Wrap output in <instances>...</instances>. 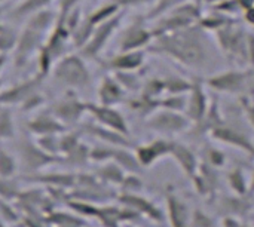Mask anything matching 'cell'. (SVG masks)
I'll return each instance as SVG.
<instances>
[{
  "instance_id": "6da1fadb",
  "label": "cell",
  "mask_w": 254,
  "mask_h": 227,
  "mask_svg": "<svg viewBox=\"0 0 254 227\" xmlns=\"http://www.w3.org/2000/svg\"><path fill=\"white\" fill-rule=\"evenodd\" d=\"M159 49L189 67H202L208 57L201 37L189 31L165 37L159 42Z\"/></svg>"
},
{
  "instance_id": "7a4b0ae2",
  "label": "cell",
  "mask_w": 254,
  "mask_h": 227,
  "mask_svg": "<svg viewBox=\"0 0 254 227\" xmlns=\"http://www.w3.org/2000/svg\"><path fill=\"white\" fill-rule=\"evenodd\" d=\"M18 150V164L19 168L25 170L27 175L43 172V170L54 162H60L58 158H54L48 155L40 146L36 143V140H21L16 146Z\"/></svg>"
},
{
  "instance_id": "3957f363",
  "label": "cell",
  "mask_w": 254,
  "mask_h": 227,
  "mask_svg": "<svg viewBox=\"0 0 254 227\" xmlns=\"http://www.w3.org/2000/svg\"><path fill=\"white\" fill-rule=\"evenodd\" d=\"M54 77L63 83L64 86L77 89L85 88L91 82V74L83 64V61L77 57L63 58L54 68Z\"/></svg>"
},
{
  "instance_id": "277c9868",
  "label": "cell",
  "mask_w": 254,
  "mask_h": 227,
  "mask_svg": "<svg viewBox=\"0 0 254 227\" xmlns=\"http://www.w3.org/2000/svg\"><path fill=\"white\" fill-rule=\"evenodd\" d=\"M146 123L152 131L170 135V134H179L185 131L189 126L190 120L188 119V116H183L182 113L164 109L161 112L152 113Z\"/></svg>"
},
{
  "instance_id": "5b68a950",
  "label": "cell",
  "mask_w": 254,
  "mask_h": 227,
  "mask_svg": "<svg viewBox=\"0 0 254 227\" xmlns=\"http://www.w3.org/2000/svg\"><path fill=\"white\" fill-rule=\"evenodd\" d=\"M118 204L134 211L138 217H146L155 223H161L164 222L165 216L161 211V208L153 204L150 199L144 198L141 193H135V195H129V193H118L116 198Z\"/></svg>"
},
{
  "instance_id": "8992f818",
  "label": "cell",
  "mask_w": 254,
  "mask_h": 227,
  "mask_svg": "<svg viewBox=\"0 0 254 227\" xmlns=\"http://www.w3.org/2000/svg\"><path fill=\"white\" fill-rule=\"evenodd\" d=\"M88 112V104L79 101L76 97L67 95L54 103L51 107V113L65 126H74L80 122L83 113Z\"/></svg>"
},
{
  "instance_id": "52a82bcc",
  "label": "cell",
  "mask_w": 254,
  "mask_h": 227,
  "mask_svg": "<svg viewBox=\"0 0 254 227\" xmlns=\"http://www.w3.org/2000/svg\"><path fill=\"white\" fill-rule=\"evenodd\" d=\"M88 113L94 117L97 125L129 137L128 122L122 116V113H119L115 107H107L101 104H88Z\"/></svg>"
},
{
  "instance_id": "ba28073f",
  "label": "cell",
  "mask_w": 254,
  "mask_h": 227,
  "mask_svg": "<svg viewBox=\"0 0 254 227\" xmlns=\"http://www.w3.org/2000/svg\"><path fill=\"white\" fill-rule=\"evenodd\" d=\"M25 183L40 186L45 189L70 192L76 184V174L71 172H39L24 177Z\"/></svg>"
},
{
  "instance_id": "9c48e42d",
  "label": "cell",
  "mask_w": 254,
  "mask_h": 227,
  "mask_svg": "<svg viewBox=\"0 0 254 227\" xmlns=\"http://www.w3.org/2000/svg\"><path fill=\"white\" fill-rule=\"evenodd\" d=\"M170 149H171V141L165 138H158L153 140L147 144H140L134 147L135 158L140 164L141 168H149L155 165L159 159L170 156Z\"/></svg>"
},
{
  "instance_id": "30bf717a",
  "label": "cell",
  "mask_w": 254,
  "mask_h": 227,
  "mask_svg": "<svg viewBox=\"0 0 254 227\" xmlns=\"http://www.w3.org/2000/svg\"><path fill=\"white\" fill-rule=\"evenodd\" d=\"M80 132L83 135H89L94 137L100 141V144H106V146H112V147H127V149H134L135 146L131 143L128 135L119 134L116 131L103 128L97 123H85L82 125Z\"/></svg>"
},
{
  "instance_id": "8fae6325",
  "label": "cell",
  "mask_w": 254,
  "mask_h": 227,
  "mask_svg": "<svg viewBox=\"0 0 254 227\" xmlns=\"http://www.w3.org/2000/svg\"><path fill=\"white\" fill-rule=\"evenodd\" d=\"M27 129L34 138L39 137H46V135H55V134H63L67 131V128L49 112L46 113H37L27 122Z\"/></svg>"
},
{
  "instance_id": "7c38bea8",
  "label": "cell",
  "mask_w": 254,
  "mask_h": 227,
  "mask_svg": "<svg viewBox=\"0 0 254 227\" xmlns=\"http://www.w3.org/2000/svg\"><path fill=\"white\" fill-rule=\"evenodd\" d=\"M167 202V216L171 227H189L192 214L189 213V207L186 202L182 201V198L170 190L165 195Z\"/></svg>"
},
{
  "instance_id": "4fadbf2b",
  "label": "cell",
  "mask_w": 254,
  "mask_h": 227,
  "mask_svg": "<svg viewBox=\"0 0 254 227\" xmlns=\"http://www.w3.org/2000/svg\"><path fill=\"white\" fill-rule=\"evenodd\" d=\"M170 156L177 162V165L182 168V171L189 177L193 178L198 172L199 164L195 156V153L185 144H180L177 141H171Z\"/></svg>"
},
{
  "instance_id": "5bb4252c",
  "label": "cell",
  "mask_w": 254,
  "mask_h": 227,
  "mask_svg": "<svg viewBox=\"0 0 254 227\" xmlns=\"http://www.w3.org/2000/svg\"><path fill=\"white\" fill-rule=\"evenodd\" d=\"M211 135L214 138H217L222 143H226L229 146L238 147L247 153H250L254 156V144L252 140H249V137H246L243 132L237 131L235 128H229V126H217L216 129L211 131Z\"/></svg>"
},
{
  "instance_id": "9a60e30c",
  "label": "cell",
  "mask_w": 254,
  "mask_h": 227,
  "mask_svg": "<svg viewBox=\"0 0 254 227\" xmlns=\"http://www.w3.org/2000/svg\"><path fill=\"white\" fill-rule=\"evenodd\" d=\"M37 83H39V79H31V80L16 85L7 91L0 92V106L6 107L10 104H19V103L24 104L33 94H36Z\"/></svg>"
},
{
  "instance_id": "2e32d148",
  "label": "cell",
  "mask_w": 254,
  "mask_h": 227,
  "mask_svg": "<svg viewBox=\"0 0 254 227\" xmlns=\"http://www.w3.org/2000/svg\"><path fill=\"white\" fill-rule=\"evenodd\" d=\"M124 97H125V91L118 83L116 79L106 77L101 82V85L98 88V98H100V104L101 106L115 107L116 104L124 101Z\"/></svg>"
},
{
  "instance_id": "e0dca14e",
  "label": "cell",
  "mask_w": 254,
  "mask_h": 227,
  "mask_svg": "<svg viewBox=\"0 0 254 227\" xmlns=\"http://www.w3.org/2000/svg\"><path fill=\"white\" fill-rule=\"evenodd\" d=\"M103 184L112 187V189H119V186L122 184L124 178H125V172L115 164V162H106V164H100L95 167L94 172H92Z\"/></svg>"
},
{
  "instance_id": "ac0fdd59",
  "label": "cell",
  "mask_w": 254,
  "mask_h": 227,
  "mask_svg": "<svg viewBox=\"0 0 254 227\" xmlns=\"http://www.w3.org/2000/svg\"><path fill=\"white\" fill-rule=\"evenodd\" d=\"M190 89H192V97L188 101L186 116L192 122H202L207 114V97L199 85L198 86L195 85Z\"/></svg>"
},
{
  "instance_id": "d6986e66",
  "label": "cell",
  "mask_w": 254,
  "mask_h": 227,
  "mask_svg": "<svg viewBox=\"0 0 254 227\" xmlns=\"http://www.w3.org/2000/svg\"><path fill=\"white\" fill-rule=\"evenodd\" d=\"M51 227H85L86 220L70 210H52L46 216Z\"/></svg>"
},
{
  "instance_id": "ffe728a7",
  "label": "cell",
  "mask_w": 254,
  "mask_h": 227,
  "mask_svg": "<svg viewBox=\"0 0 254 227\" xmlns=\"http://www.w3.org/2000/svg\"><path fill=\"white\" fill-rule=\"evenodd\" d=\"M247 74L246 73H240V71H231V73H225L220 76H216L213 79L208 80V83L219 89V91H228V92H237L246 82Z\"/></svg>"
},
{
  "instance_id": "44dd1931",
  "label": "cell",
  "mask_w": 254,
  "mask_h": 227,
  "mask_svg": "<svg viewBox=\"0 0 254 227\" xmlns=\"http://www.w3.org/2000/svg\"><path fill=\"white\" fill-rule=\"evenodd\" d=\"M112 162H115L125 174H140V171L143 170L135 158L134 149H127V147H118L115 150L113 159Z\"/></svg>"
},
{
  "instance_id": "7402d4cb",
  "label": "cell",
  "mask_w": 254,
  "mask_h": 227,
  "mask_svg": "<svg viewBox=\"0 0 254 227\" xmlns=\"http://www.w3.org/2000/svg\"><path fill=\"white\" fill-rule=\"evenodd\" d=\"M143 62V54L141 52H127L124 55H118L110 65L118 71H132L138 68Z\"/></svg>"
},
{
  "instance_id": "603a6c76",
  "label": "cell",
  "mask_w": 254,
  "mask_h": 227,
  "mask_svg": "<svg viewBox=\"0 0 254 227\" xmlns=\"http://www.w3.org/2000/svg\"><path fill=\"white\" fill-rule=\"evenodd\" d=\"M0 219L7 227L16 226V225L21 226V222H22V216L18 207L15 205V202H9L3 199H0Z\"/></svg>"
},
{
  "instance_id": "cb8c5ba5",
  "label": "cell",
  "mask_w": 254,
  "mask_h": 227,
  "mask_svg": "<svg viewBox=\"0 0 254 227\" xmlns=\"http://www.w3.org/2000/svg\"><path fill=\"white\" fill-rule=\"evenodd\" d=\"M19 171L18 159L10 155L9 152L3 150L0 152V177L1 178H16V174Z\"/></svg>"
},
{
  "instance_id": "d4e9b609",
  "label": "cell",
  "mask_w": 254,
  "mask_h": 227,
  "mask_svg": "<svg viewBox=\"0 0 254 227\" xmlns=\"http://www.w3.org/2000/svg\"><path fill=\"white\" fill-rule=\"evenodd\" d=\"M21 192H22V189L16 178H1L0 177V199L15 202Z\"/></svg>"
},
{
  "instance_id": "484cf974",
  "label": "cell",
  "mask_w": 254,
  "mask_h": 227,
  "mask_svg": "<svg viewBox=\"0 0 254 227\" xmlns=\"http://www.w3.org/2000/svg\"><path fill=\"white\" fill-rule=\"evenodd\" d=\"M15 137V123L12 113L7 107L0 106V141H6Z\"/></svg>"
},
{
  "instance_id": "4316f807",
  "label": "cell",
  "mask_w": 254,
  "mask_h": 227,
  "mask_svg": "<svg viewBox=\"0 0 254 227\" xmlns=\"http://www.w3.org/2000/svg\"><path fill=\"white\" fill-rule=\"evenodd\" d=\"M89 146L85 143H80L77 147H74L68 155H65L61 161L67 162L73 167H80L85 165L86 162H89Z\"/></svg>"
},
{
  "instance_id": "83f0119b",
  "label": "cell",
  "mask_w": 254,
  "mask_h": 227,
  "mask_svg": "<svg viewBox=\"0 0 254 227\" xmlns=\"http://www.w3.org/2000/svg\"><path fill=\"white\" fill-rule=\"evenodd\" d=\"M118 147L106 146V144H97L89 149V162H95L97 165L110 162L113 159L115 150Z\"/></svg>"
},
{
  "instance_id": "f1b7e54d",
  "label": "cell",
  "mask_w": 254,
  "mask_h": 227,
  "mask_svg": "<svg viewBox=\"0 0 254 227\" xmlns=\"http://www.w3.org/2000/svg\"><path fill=\"white\" fill-rule=\"evenodd\" d=\"M60 135L61 134H55V135H46V137H39L34 138L36 143L40 146V149H43L48 155L58 158L61 161V152H60Z\"/></svg>"
},
{
  "instance_id": "f546056e",
  "label": "cell",
  "mask_w": 254,
  "mask_h": 227,
  "mask_svg": "<svg viewBox=\"0 0 254 227\" xmlns=\"http://www.w3.org/2000/svg\"><path fill=\"white\" fill-rule=\"evenodd\" d=\"M143 186H144V183L141 181V178L137 174H127L122 184L119 186V193L135 195L143 190Z\"/></svg>"
},
{
  "instance_id": "4dcf8cb0",
  "label": "cell",
  "mask_w": 254,
  "mask_h": 227,
  "mask_svg": "<svg viewBox=\"0 0 254 227\" xmlns=\"http://www.w3.org/2000/svg\"><path fill=\"white\" fill-rule=\"evenodd\" d=\"M228 180H229V184H231V187L234 189V192L237 195H244L247 192V184H246V180H244V172L240 168L231 171Z\"/></svg>"
},
{
  "instance_id": "1f68e13d",
  "label": "cell",
  "mask_w": 254,
  "mask_h": 227,
  "mask_svg": "<svg viewBox=\"0 0 254 227\" xmlns=\"http://www.w3.org/2000/svg\"><path fill=\"white\" fill-rule=\"evenodd\" d=\"M192 86L189 83H186L183 79H177V77H173V79H168L164 82V89L170 91V94L173 95H180L182 92L185 91H189Z\"/></svg>"
},
{
  "instance_id": "d6a6232c",
  "label": "cell",
  "mask_w": 254,
  "mask_h": 227,
  "mask_svg": "<svg viewBox=\"0 0 254 227\" xmlns=\"http://www.w3.org/2000/svg\"><path fill=\"white\" fill-rule=\"evenodd\" d=\"M189 227H217L213 219L205 216L201 210H196V213L192 214L190 217V225Z\"/></svg>"
},
{
  "instance_id": "836d02e7",
  "label": "cell",
  "mask_w": 254,
  "mask_h": 227,
  "mask_svg": "<svg viewBox=\"0 0 254 227\" xmlns=\"http://www.w3.org/2000/svg\"><path fill=\"white\" fill-rule=\"evenodd\" d=\"M207 156H208V165H210V167H213V168H220V167H223V164H225V156H223V153H220L219 150L210 149V152L207 153Z\"/></svg>"
},
{
  "instance_id": "e575fe53",
  "label": "cell",
  "mask_w": 254,
  "mask_h": 227,
  "mask_svg": "<svg viewBox=\"0 0 254 227\" xmlns=\"http://www.w3.org/2000/svg\"><path fill=\"white\" fill-rule=\"evenodd\" d=\"M225 227H249V226H244L243 223H240V222H237L235 219H232V217H228V219H225Z\"/></svg>"
},
{
  "instance_id": "d590c367",
  "label": "cell",
  "mask_w": 254,
  "mask_h": 227,
  "mask_svg": "<svg viewBox=\"0 0 254 227\" xmlns=\"http://www.w3.org/2000/svg\"><path fill=\"white\" fill-rule=\"evenodd\" d=\"M247 19H249V22L254 24V7H250L247 10Z\"/></svg>"
},
{
  "instance_id": "8d00e7d4",
  "label": "cell",
  "mask_w": 254,
  "mask_h": 227,
  "mask_svg": "<svg viewBox=\"0 0 254 227\" xmlns=\"http://www.w3.org/2000/svg\"><path fill=\"white\" fill-rule=\"evenodd\" d=\"M0 227H7L4 223H3V220H1V219H0Z\"/></svg>"
},
{
  "instance_id": "74e56055",
  "label": "cell",
  "mask_w": 254,
  "mask_h": 227,
  "mask_svg": "<svg viewBox=\"0 0 254 227\" xmlns=\"http://www.w3.org/2000/svg\"><path fill=\"white\" fill-rule=\"evenodd\" d=\"M252 190H254V178H253V183H252Z\"/></svg>"
},
{
  "instance_id": "f35d334b",
  "label": "cell",
  "mask_w": 254,
  "mask_h": 227,
  "mask_svg": "<svg viewBox=\"0 0 254 227\" xmlns=\"http://www.w3.org/2000/svg\"><path fill=\"white\" fill-rule=\"evenodd\" d=\"M124 227H135V226H132V225H127V226H124Z\"/></svg>"
},
{
  "instance_id": "ab89813d",
  "label": "cell",
  "mask_w": 254,
  "mask_h": 227,
  "mask_svg": "<svg viewBox=\"0 0 254 227\" xmlns=\"http://www.w3.org/2000/svg\"><path fill=\"white\" fill-rule=\"evenodd\" d=\"M85 227H94V226H89V225H88V226H85ZM100 227H101V226H100Z\"/></svg>"
},
{
  "instance_id": "60d3db41",
  "label": "cell",
  "mask_w": 254,
  "mask_h": 227,
  "mask_svg": "<svg viewBox=\"0 0 254 227\" xmlns=\"http://www.w3.org/2000/svg\"><path fill=\"white\" fill-rule=\"evenodd\" d=\"M0 152H1V147H0Z\"/></svg>"
},
{
  "instance_id": "b9f144b4",
  "label": "cell",
  "mask_w": 254,
  "mask_h": 227,
  "mask_svg": "<svg viewBox=\"0 0 254 227\" xmlns=\"http://www.w3.org/2000/svg\"><path fill=\"white\" fill-rule=\"evenodd\" d=\"M0 65H1V61H0Z\"/></svg>"
}]
</instances>
